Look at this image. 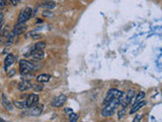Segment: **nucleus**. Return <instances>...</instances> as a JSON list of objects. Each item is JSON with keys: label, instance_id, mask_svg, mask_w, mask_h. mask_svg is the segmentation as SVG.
<instances>
[{"label": "nucleus", "instance_id": "5", "mask_svg": "<svg viewBox=\"0 0 162 122\" xmlns=\"http://www.w3.org/2000/svg\"><path fill=\"white\" fill-rule=\"evenodd\" d=\"M66 100H67V97L65 96V95H59V96H57L56 98H54L52 101V106L55 108H59V107H62L63 105L65 104Z\"/></svg>", "mask_w": 162, "mask_h": 122}, {"label": "nucleus", "instance_id": "6", "mask_svg": "<svg viewBox=\"0 0 162 122\" xmlns=\"http://www.w3.org/2000/svg\"><path fill=\"white\" fill-rule=\"evenodd\" d=\"M134 95H135V91H134V90H133V89L129 90L128 93H127V94H126V96H125V95H124L123 99H122V101H121L122 107L126 108L127 106L129 105V103L132 101L133 97H134Z\"/></svg>", "mask_w": 162, "mask_h": 122}, {"label": "nucleus", "instance_id": "23", "mask_svg": "<svg viewBox=\"0 0 162 122\" xmlns=\"http://www.w3.org/2000/svg\"><path fill=\"white\" fill-rule=\"evenodd\" d=\"M65 112L67 113L69 116H70L71 114L73 113V110H72V109H70V108H66V109H65Z\"/></svg>", "mask_w": 162, "mask_h": 122}, {"label": "nucleus", "instance_id": "19", "mask_svg": "<svg viewBox=\"0 0 162 122\" xmlns=\"http://www.w3.org/2000/svg\"><path fill=\"white\" fill-rule=\"evenodd\" d=\"M44 7H46V8H54V7L56 6V3L53 1H50V2H46V3L43 4Z\"/></svg>", "mask_w": 162, "mask_h": 122}, {"label": "nucleus", "instance_id": "11", "mask_svg": "<svg viewBox=\"0 0 162 122\" xmlns=\"http://www.w3.org/2000/svg\"><path fill=\"white\" fill-rule=\"evenodd\" d=\"M14 56H13L12 54H9V55H7L6 58H5V61H4V68L7 70V68L9 67L10 65L12 64L13 62H14Z\"/></svg>", "mask_w": 162, "mask_h": 122}, {"label": "nucleus", "instance_id": "18", "mask_svg": "<svg viewBox=\"0 0 162 122\" xmlns=\"http://www.w3.org/2000/svg\"><path fill=\"white\" fill-rule=\"evenodd\" d=\"M77 120H78V114L76 113H72L70 115V118H69V122H77Z\"/></svg>", "mask_w": 162, "mask_h": 122}, {"label": "nucleus", "instance_id": "2", "mask_svg": "<svg viewBox=\"0 0 162 122\" xmlns=\"http://www.w3.org/2000/svg\"><path fill=\"white\" fill-rule=\"evenodd\" d=\"M34 65L28 60H22L19 62V69L22 75H31L34 69Z\"/></svg>", "mask_w": 162, "mask_h": 122}, {"label": "nucleus", "instance_id": "28", "mask_svg": "<svg viewBox=\"0 0 162 122\" xmlns=\"http://www.w3.org/2000/svg\"><path fill=\"white\" fill-rule=\"evenodd\" d=\"M0 122H7V121H5V120H3L2 118H0Z\"/></svg>", "mask_w": 162, "mask_h": 122}, {"label": "nucleus", "instance_id": "15", "mask_svg": "<svg viewBox=\"0 0 162 122\" xmlns=\"http://www.w3.org/2000/svg\"><path fill=\"white\" fill-rule=\"evenodd\" d=\"M14 106L18 109H25V108H28L26 107V103L25 101H14Z\"/></svg>", "mask_w": 162, "mask_h": 122}, {"label": "nucleus", "instance_id": "9", "mask_svg": "<svg viewBox=\"0 0 162 122\" xmlns=\"http://www.w3.org/2000/svg\"><path fill=\"white\" fill-rule=\"evenodd\" d=\"M31 57L34 58L36 60H42L45 57V53L43 50H38V49H34L31 52Z\"/></svg>", "mask_w": 162, "mask_h": 122}, {"label": "nucleus", "instance_id": "24", "mask_svg": "<svg viewBox=\"0 0 162 122\" xmlns=\"http://www.w3.org/2000/svg\"><path fill=\"white\" fill-rule=\"evenodd\" d=\"M5 6V2L2 1V0H0V9L3 8V7Z\"/></svg>", "mask_w": 162, "mask_h": 122}, {"label": "nucleus", "instance_id": "26", "mask_svg": "<svg viewBox=\"0 0 162 122\" xmlns=\"http://www.w3.org/2000/svg\"><path fill=\"white\" fill-rule=\"evenodd\" d=\"M2 20H3V13H2L1 11H0V23H1Z\"/></svg>", "mask_w": 162, "mask_h": 122}, {"label": "nucleus", "instance_id": "7", "mask_svg": "<svg viewBox=\"0 0 162 122\" xmlns=\"http://www.w3.org/2000/svg\"><path fill=\"white\" fill-rule=\"evenodd\" d=\"M39 102V96L37 94H31L28 97L25 103H26V107L28 108H31L34 106H36Z\"/></svg>", "mask_w": 162, "mask_h": 122}, {"label": "nucleus", "instance_id": "8", "mask_svg": "<svg viewBox=\"0 0 162 122\" xmlns=\"http://www.w3.org/2000/svg\"><path fill=\"white\" fill-rule=\"evenodd\" d=\"M44 110V106L43 105H36L34 107H31L30 110H28V113L31 115H34V116H39L41 115L42 112Z\"/></svg>", "mask_w": 162, "mask_h": 122}, {"label": "nucleus", "instance_id": "27", "mask_svg": "<svg viewBox=\"0 0 162 122\" xmlns=\"http://www.w3.org/2000/svg\"><path fill=\"white\" fill-rule=\"evenodd\" d=\"M14 72H15V71H14V70H12V71H11V72H10V73H9V76H11V75H12V74H13V73H14Z\"/></svg>", "mask_w": 162, "mask_h": 122}, {"label": "nucleus", "instance_id": "22", "mask_svg": "<svg viewBox=\"0 0 162 122\" xmlns=\"http://www.w3.org/2000/svg\"><path fill=\"white\" fill-rule=\"evenodd\" d=\"M141 119H142V115H141V114H139V115H137L136 117L134 118L133 122H141Z\"/></svg>", "mask_w": 162, "mask_h": 122}, {"label": "nucleus", "instance_id": "1", "mask_svg": "<svg viewBox=\"0 0 162 122\" xmlns=\"http://www.w3.org/2000/svg\"><path fill=\"white\" fill-rule=\"evenodd\" d=\"M122 99H113V101H110L108 104H107L105 108L102 111V115L105 117H108V116L113 115L116 110V108L119 107V105L121 104Z\"/></svg>", "mask_w": 162, "mask_h": 122}, {"label": "nucleus", "instance_id": "3", "mask_svg": "<svg viewBox=\"0 0 162 122\" xmlns=\"http://www.w3.org/2000/svg\"><path fill=\"white\" fill-rule=\"evenodd\" d=\"M124 97V93L119 91L116 89H110V91L108 92L107 96H105V100H103V103L105 104H108L110 101H113V99H123Z\"/></svg>", "mask_w": 162, "mask_h": 122}, {"label": "nucleus", "instance_id": "20", "mask_svg": "<svg viewBox=\"0 0 162 122\" xmlns=\"http://www.w3.org/2000/svg\"><path fill=\"white\" fill-rule=\"evenodd\" d=\"M125 113H126V108L122 107V109L119 111V118L122 119L125 116Z\"/></svg>", "mask_w": 162, "mask_h": 122}, {"label": "nucleus", "instance_id": "16", "mask_svg": "<svg viewBox=\"0 0 162 122\" xmlns=\"http://www.w3.org/2000/svg\"><path fill=\"white\" fill-rule=\"evenodd\" d=\"M144 97H145V93L144 92L138 93V95H137V97H136V100H135V104H136V103L141 102V100H142Z\"/></svg>", "mask_w": 162, "mask_h": 122}, {"label": "nucleus", "instance_id": "21", "mask_svg": "<svg viewBox=\"0 0 162 122\" xmlns=\"http://www.w3.org/2000/svg\"><path fill=\"white\" fill-rule=\"evenodd\" d=\"M34 90H37V91H42V90H43L44 89V86H43V84H34Z\"/></svg>", "mask_w": 162, "mask_h": 122}, {"label": "nucleus", "instance_id": "17", "mask_svg": "<svg viewBox=\"0 0 162 122\" xmlns=\"http://www.w3.org/2000/svg\"><path fill=\"white\" fill-rule=\"evenodd\" d=\"M45 47H46V43H45V42H39V43L36 44V46H34V49L44 50Z\"/></svg>", "mask_w": 162, "mask_h": 122}, {"label": "nucleus", "instance_id": "10", "mask_svg": "<svg viewBox=\"0 0 162 122\" xmlns=\"http://www.w3.org/2000/svg\"><path fill=\"white\" fill-rule=\"evenodd\" d=\"M33 87V84H31L28 81H22L18 84V90L22 92H25L28 90H30Z\"/></svg>", "mask_w": 162, "mask_h": 122}, {"label": "nucleus", "instance_id": "4", "mask_svg": "<svg viewBox=\"0 0 162 122\" xmlns=\"http://www.w3.org/2000/svg\"><path fill=\"white\" fill-rule=\"evenodd\" d=\"M31 14H33V10L30 7H26V8L22 9L20 11L19 15H18V25H25V23L28 22V20L31 18Z\"/></svg>", "mask_w": 162, "mask_h": 122}, {"label": "nucleus", "instance_id": "14", "mask_svg": "<svg viewBox=\"0 0 162 122\" xmlns=\"http://www.w3.org/2000/svg\"><path fill=\"white\" fill-rule=\"evenodd\" d=\"M50 78H51V76H50L49 74H40L38 78H37V81L42 84V83H47V81H49Z\"/></svg>", "mask_w": 162, "mask_h": 122}, {"label": "nucleus", "instance_id": "25", "mask_svg": "<svg viewBox=\"0 0 162 122\" xmlns=\"http://www.w3.org/2000/svg\"><path fill=\"white\" fill-rule=\"evenodd\" d=\"M10 2H11V3H12L13 5H16L19 1H15V0H10Z\"/></svg>", "mask_w": 162, "mask_h": 122}, {"label": "nucleus", "instance_id": "12", "mask_svg": "<svg viewBox=\"0 0 162 122\" xmlns=\"http://www.w3.org/2000/svg\"><path fill=\"white\" fill-rule=\"evenodd\" d=\"M145 105H146V102H145V101H141V102H139V103H136V104H134V106H133V108H132V110L130 111V114L136 113L138 110L141 109V108H142V107H144Z\"/></svg>", "mask_w": 162, "mask_h": 122}, {"label": "nucleus", "instance_id": "13", "mask_svg": "<svg viewBox=\"0 0 162 122\" xmlns=\"http://www.w3.org/2000/svg\"><path fill=\"white\" fill-rule=\"evenodd\" d=\"M2 104H3V106L6 109H8V110H12V105H11V103L9 102V100L7 99L6 96L3 94L2 95Z\"/></svg>", "mask_w": 162, "mask_h": 122}]
</instances>
